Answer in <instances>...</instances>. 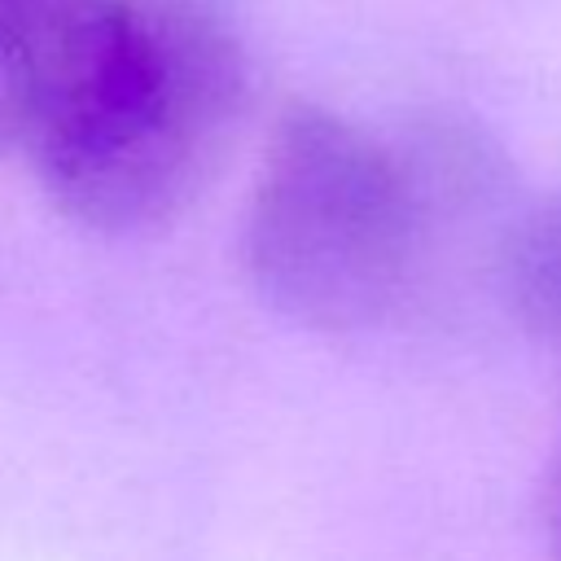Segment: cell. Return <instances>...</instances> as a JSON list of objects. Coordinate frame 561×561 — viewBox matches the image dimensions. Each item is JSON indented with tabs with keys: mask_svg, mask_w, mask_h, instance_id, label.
<instances>
[{
	"mask_svg": "<svg viewBox=\"0 0 561 561\" xmlns=\"http://www.w3.org/2000/svg\"><path fill=\"white\" fill-rule=\"evenodd\" d=\"M245 110L250 48L232 0H127L101 75L35 167L66 219L149 232L215 180Z\"/></svg>",
	"mask_w": 561,
	"mask_h": 561,
	"instance_id": "cell-1",
	"label": "cell"
},
{
	"mask_svg": "<svg viewBox=\"0 0 561 561\" xmlns=\"http://www.w3.org/2000/svg\"><path fill=\"white\" fill-rule=\"evenodd\" d=\"M241 245L259 298L320 333L390 320L430 263L394 140L316 101L276 118Z\"/></svg>",
	"mask_w": 561,
	"mask_h": 561,
	"instance_id": "cell-2",
	"label": "cell"
},
{
	"mask_svg": "<svg viewBox=\"0 0 561 561\" xmlns=\"http://www.w3.org/2000/svg\"><path fill=\"white\" fill-rule=\"evenodd\" d=\"M127 0H0V162L39 158L101 75Z\"/></svg>",
	"mask_w": 561,
	"mask_h": 561,
	"instance_id": "cell-3",
	"label": "cell"
},
{
	"mask_svg": "<svg viewBox=\"0 0 561 561\" xmlns=\"http://www.w3.org/2000/svg\"><path fill=\"white\" fill-rule=\"evenodd\" d=\"M390 140L416 197L430 254L447 232L491 215H513L522 206L513 158L482 118L451 105H430L408 114Z\"/></svg>",
	"mask_w": 561,
	"mask_h": 561,
	"instance_id": "cell-4",
	"label": "cell"
},
{
	"mask_svg": "<svg viewBox=\"0 0 561 561\" xmlns=\"http://www.w3.org/2000/svg\"><path fill=\"white\" fill-rule=\"evenodd\" d=\"M495 280L508 316L561 355V188L508 215L495 241Z\"/></svg>",
	"mask_w": 561,
	"mask_h": 561,
	"instance_id": "cell-5",
	"label": "cell"
},
{
	"mask_svg": "<svg viewBox=\"0 0 561 561\" xmlns=\"http://www.w3.org/2000/svg\"><path fill=\"white\" fill-rule=\"evenodd\" d=\"M548 517H552V539H557V552H561V447H557L552 478H548Z\"/></svg>",
	"mask_w": 561,
	"mask_h": 561,
	"instance_id": "cell-6",
	"label": "cell"
}]
</instances>
